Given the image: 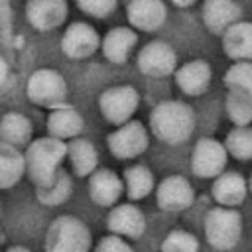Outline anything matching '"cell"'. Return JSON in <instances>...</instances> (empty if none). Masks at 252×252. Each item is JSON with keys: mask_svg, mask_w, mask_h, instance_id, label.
<instances>
[{"mask_svg": "<svg viewBox=\"0 0 252 252\" xmlns=\"http://www.w3.org/2000/svg\"><path fill=\"white\" fill-rule=\"evenodd\" d=\"M140 104V94L132 85H116L98 96V108L106 122L120 126L132 120L136 108Z\"/></svg>", "mask_w": 252, "mask_h": 252, "instance_id": "obj_6", "label": "cell"}, {"mask_svg": "<svg viewBox=\"0 0 252 252\" xmlns=\"http://www.w3.org/2000/svg\"><path fill=\"white\" fill-rule=\"evenodd\" d=\"M26 94L28 98L43 108H57L65 104L67 98V83L65 77L55 69H35L26 83Z\"/></svg>", "mask_w": 252, "mask_h": 252, "instance_id": "obj_5", "label": "cell"}, {"mask_svg": "<svg viewBox=\"0 0 252 252\" xmlns=\"http://www.w3.org/2000/svg\"><path fill=\"white\" fill-rule=\"evenodd\" d=\"M222 51L232 61H252V22L238 20L220 35Z\"/></svg>", "mask_w": 252, "mask_h": 252, "instance_id": "obj_19", "label": "cell"}, {"mask_svg": "<svg viewBox=\"0 0 252 252\" xmlns=\"http://www.w3.org/2000/svg\"><path fill=\"white\" fill-rule=\"evenodd\" d=\"M195 128L193 108L181 100H163L150 112V130L163 144H183Z\"/></svg>", "mask_w": 252, "mask_h": 252, "instance_id": "obj_1", "label": "cell"}, {"mask_svg": "<svg viewBox=\"0 0 252 252\" xmlns=\"http://www.w3.org/2000/svg\"><path fill=\"white\" fill-rule=\"evenodd\" d=\"M228 152L215 138H201L191 154V169L197 177H217L224 171Z\"/></svg>", "mask_w": 252, "mask_h": 252, "instance_id": "obj_9", "label": "cell"}, {"mask_svg": "<svg viewBox=\"0 0 252 252\" xmlns=\"http://www.w3.org/2000/svg\"><path fill=\"white\" fill-rule=\"evenodd\" d=\"M89 248L91 230L77 217L61 215L49 224L45 232V252H89Z\"/></svg>", "mask_w": 252, "mask_h": 252, "instance_id": "obj_3", "label": "cell"}, {"mask_svg": "<svg viewBox=\"0 0 252 252\" xmlns=\"http://www.w3.org/2000/svg\"><path fill=\"white\" fill-rule=\"evenodd\" d=\"M26 173V159L20 148L0 142V189H12Z\"/></svg>", "mask_w": 252, "mask_h": 252, "instance_id": "obj_23", "label": "cell"}, {"mask_svg": "<svg viewBox=\"0 0 252 252\" xmlns=\"http://www.w3.org/2000/svg\"><path fill=\"white\" fill-rule=\"evenodd\" d=\"M0 252H2V250H0Z\"/></svg>", "mask_w": 252, "mask_h": 252, "instance_id": "obj_38", "label": "cell"}, {"mask_svg": "<svg viewBox=\"0 0 252 252\" xmlns=\"http://www.w3.org/2000/svg\"><path fill=\"white\" fill-rule=\"evenodd\" d=\"M77 8L91 16V18H98V20H104L106 16H110L116 6H118V0H75Z\"/></svg>", "mask_w": 252, "mask_h": 252, "instance_id": "obj_31", "label": "cell"}, {"mask_svg": "<svg viewBox=\"0 0 252 252\" xmlns=\"http://www.w3.org/2000/svg\"><path fill=\"white\" fill-rule=\"evenodd\" d=\"M85 120L83 116L69 104H61L51 108L47 116V134L59 140H73L83 132Z\"/></svg>", "mask_w": 252, "mask_h": 252, "instance_id": "obj_20", "label": "cell"}, {"mask_svg": "<svg viewBox=\"0 0 252 252\" xmlns=\"http://www.w3.org/2000/svg\"><path fill=\"white\" fill-rule=\"evenodd\" d=\"M161 252H199V242L187 230H171L161 242Z\"/></svg>", "mask_w": 252, "mask_h": 252, "instance_id": "obj_30", "label": "cell"}, {"mask_svg": "<svg viewBox=\"0 0 252 252\" xmlns=\"http://www.w3.org/2000/svg\"><path fill=\"white\" fill-rule=\"evenodd\" d=\"M32 120L22 112H6L0 118V142L24 150L32 142Z\"/></svg>", "mask_w": 252, "mask_h": 252, "instance_id": "obj_22", "label": "cell"}, {"mask_svg": "<svg viewBox=\"0 0 252 252\" xmlns=\"http://www.w3.org/2000/svg\"><path fill=\"white\" fill-rule=\"evenodd\" d=\"M224 148L228 156L240 161L252 159V126H234L224 138Z\"/></svg>", "mask_w": 252, "mask_h": 252, "instance_id": "obj_27", "label": "cell"}, {"mask_svg": "<svg viewBox=\"0 0 252 252\" xmlns=\"http://www.w3.org/2000/svg\"><path fill=\"white\" fill-rule=\"evenodd\" d=\"M248 189L252 191V175H250V181H248Z\"/></svg>", "mask_w": 252, "mask_h": 252, "instance_id": "obj_36", "label": "cell"}, {"mask_svg": "<svg viewBox=\"0 0 252 252\" xmlns=\"http://www.w3.org/2000/svg\"><path fill=\"white\" fill-rule=\"evenodd\" d=\"M6 79H8V63H6V59L0 55V87L6 83Z\"/></svg>", "mask_w": 252, "mask_h": 252, "instance_id": "obj_33", "label": "cell"}, {"mask_svg": "<svg viewBox=\"0 0 252 252\" xmlns=\"http://www.w3.org/2000/svg\"><path fill=\"white\" fill-rule=\"evenodd\" d=\"M136 43H138V33L132 26H116L108 30L104 37H100V51L106 61L114 65H122L130 57Z\"/></svg>", "mask_w": 252, "mask_h": 252, "instance_id": "obj_16", "label": "cell"}, {"mask_svg": "<svg viewBox=\"0 0 252 252\" xmlns=\"http://www.w3.org/2000/svg\"><path fill=\"white\" fill-rule=\"evenodd\" d=\"M71 189H73L71 177L67 175V171L59 167L47 181L35 185V199L45 207H55L67 201V197L71 195Z\"/></svg>", "mask_w": 252, "mask_h": 252, "instance_id": "obj_25", "label": "cell"}, {"mask_svg": "<svg viewBox=\"0 0 252 252\" xmlns=\"http://www.w3.org/2000/svg\"><path fill=\"white\" fill-rule=\"evenodd\" d=\"M67 158L71 161L73 171L79 177H89L98 163V152L96 148L85 140V138H73L71 142H67Z\"/></svg>", "mask_w": 252, "mask_h": 252, "instance_id": "obj_24", "label": "cell"}, {"mask_svg": "<svg viewBox=\"0 0 252 252\" xmlns=\"http://www.w3.org/2000/svg\"><path fill=\"white\" fill-rule=\"evenodd\" d=\"M173 79L179 91L187 96H201L211 87L213 69L207 59H191L175 69Z\"/></svg>", "mask_w": 252, "mask_h": 252, "instance_id": "obj_13", "label": "cell"}, {"mask_svg": "<svg viewBox=\"0 0 252 252\" xmlns=\"http://www.w3.org/2000/svg\"><path fill=\"white\" fill-rule=\"evenodd\" d=\"M4 252H32L30 248H26V246H10L8 250H4Z\"/></svg>", "mask_w": 252, "mask_h": 252, "instance_id": "obj_35", "label": "cell"}, {"mask_svg": "<svg viewBox=\"0 0 252 252\" xmlns=\"http://www.w3.org/2000/svg\"><path fill=\"white\" fill-rule=\"evenodd\" d=\"M138 71L148 77H167L173 75L177 69V53L175 49L161 39L148 41L136 57Z\"/></svg>", "mask_w": 252, "mask_h": 252, "instance_id": "obj_8", "label": "cell"}, {"mask_svg": "<svg viewBox=\"0 0 252 252\" xmlns=\"http://www.w3.org/2000/svg\"><path fill=\"white\" fill-rule=\"evenodd\" d=\"M106 144H108V150L114 158L132 159V158H138L140 154H144L148 150L150 136H148V130L142 122L128 120L106 136Z\"/></svg>", "mask_w": 252, "mask_h": 252, "instance_id": "obj_7", "label": "cell"}, {"mask_svg": "<svg viewBox=\"0 0 252 252\" xmlns=\"http://www.w3.org/2000/svg\"><path fill=\"white\" fill-rule=\"evenodd\" d=\"M173 6H177V8H191V6H195L199 0H169Z\"/></svg>", "mask_w": 252, "mask_h": 252, "instance_id": "obj_34", "label": "cell"}, {"mask_svg": "<svg viewBox=\"0 0 252 252\" xmlns=\"http://www.w3.org/2000/svg\"><path fill=\"white\" fill-rule=\"evenodd\" d=\"M124 191V181L110 169H94L89 175V197L98 207L114 205Z\"/></svg>", "mask_w": 252, "mask_h": 252, "instance_id": "obj_18", "label": "cell"}, {"mask_svg": "<svg viewBox=\"0 0 252 252\" xmlns=\"http://www.w3.org/2000/svg\"><path fill=\"white\" fill-rule=\"evenodd\" d=\"M124 189L132 201H140L154 191V175L146 165H132L124 171Z\"/></svg>", "mask_w": 252, "mask_h": 252, "instance_id": "obj_26", "label": "cell"}, {"mask_svg": "<svg viewBox=\"0 0 252 252\" xmlns=\"http://www.w3.org/2000/svg\"><path fill=\"white\" fill-rule=\"evenodd\" d=\"M67 158V142L59 140L55 136H43L37 140H32L24 148V159H26V175L33 181V185H39L47 181L63 163Z\"/></svg>", "mask_w": 252, "mask_h": 252, "instance_id": "obj_2", "label": "cell"}, {"mask_svg": "<svg viewBox=\"0 0 252 252\" xmlns=\"http://www.w3.org/2000/svg\"><path fill=\"white\" fill-rule=\"evenodd\" d=\"M128 24L136 32H158L167 20V6L163 0H130L126 6Z\"/></svg>", "mask_w": 252, "mask_h": 252, "instance_id": "obj_12", "label": "cell"}, {"mask_svg": "<svg viewBox=\"0 0 252 252\" xmlns=\"http://www.w3.org/2000/svg\"><path fill=\"white\" fill-rule=\"evenodd\" d=\"M67 0H28L26 20L37 32H51L67 20Z\"/></svg>", "mask_w": 252, "mask_h": 252, "instance_id": "obj_11", "label": "cell"}, {"mask_svg": "<svg viewBox=\"0 0 252 252\" xmlns=\"http://www.w3.org/2000/svg\"><path fill=\"white\" fill-rule=\"evenodd\" d=\"M226 116L234 126H246L252 122V96L240 91H228L224 100Z\"/></svg>", "mask_w": 252, "mask_h": 252, "instance_id": "obj_28", "label": "cell"}, {"mask_svg": "<svg viewBox=\"0 0 252 252\" xmlns=\"http://www.w3.org/2000/svg\"><path fill=\"white\" fill-rule=\"evenodd\" d=\"M106 226L110 232L126 238H138L146 230V217L136 205H116L106 217Z\"/></svg>", "mask_w": 252, "mask_h": 252, "instance_id": "obj_17", "label": "cell"}, {"mask_svg": "<svg viewBox=\"0 0 252 252\" xmlns=\"http://www.w3.org/2000/svg\"><path fill=\"white\" fill-rule=\"evenodd\" d=\"M242 232V217L236 207H215L205 217V236L213 248L228 250L236 246Z\"/></svg>", "mask_w": 252, "mask_h": 252, "instance_id": "obj_4", "label": "cell"}, {"mask_svg": "<svg viewBox=\"0 0 252 252\" xmlns=\"http://www.w3.org/2000/svg\"><path fill=\"white\" fill-rule=\"evenodd\" d=\"M0 215H2V207H0Z\"/></svg>", "mask_w": 252, "mask_h": 252, "instance_id": "obj_37", "label": "cell"}, {"mask_svg": "<svg viewBox=\"0 0 252 252\" xmlns=\"http://www.w3.org/2000/svg\"><path fill=\"white\" fill-rule=\"evenodd\" d=\"M248 193L246 179L236 171H226L215 177L213 183V197L222 207H236L244 201Z\"/></svg>", "mask_w": 252, "mask_h": 252, "instance_id": "obj_21", "label": "cell"}, {"mask_svg": "<svg viewBox=\"0 0 252 252\" xmlns=\"http://www.w3.org/2000/svg\"><path fill=\"white\" fill-rule=\"evenodd\" d=\"M100 49L98 32L87 22H73L61 35V51L69 59H87Z\"/></svg>", "mask_w": 252, "mask_h": 252, "instance_id": "obj_10", "label": "cell"}, {"mask_svg": "<svg viewBox=\"0 0 252 252\" xmlns=\"http://www.w3.org/2000/svg\"><path fill=\"white\" fill-rule=\"evenodd\" d=\"M228 91H240L252 96V61H234L224 73Z\"/></svg>", "mask_w": 252, "mask_h": 252, "instance_id": "obj_29", "label": "cell"}, {"mask_svg": "<svg viewBox=\"0 0 252 252\" xmlns=\"http://www.w3.org/2000/svg\"><path fill=\"white\" fill-rule=\"evenodd\" d=\"M156 199H158L159 209H163L167 213H179V211L191 207L195 193H193L189 179H185L181 175H169L158 185Z\"/></svg>", "mask_w": 252, "mask_h": 252, "instance_id": "obj_14", "label": "cell"}, {"mask_svg": "<svg viewBox=\"0 0 252 252\" xmlns=\"http://www.w3.org/2000/svg\"><path fill=\"white\" fill-rule=\"evenodd\" d=\"M242 16V8L236 0H205L201 6L203 26L213 35H222Z\"/></svg>", "mask_w": 252, "mask_h": 252, "instance_id": "obj_15", "label": "cell"}, {"mask_svg": "<svg viewBox=\"0 0 252 252\" xmlns=\"http://www.w3.org/2000/svg\"><path fill=\"white\" fill-rule=\"evenodd\" d=\"M94 252H134L132 246L124 240V236H118V234H108L104 238L98 240Z\"/></svg>", "mask_w": 252, "mask_h": 252, "instance_id": "obj_32", "label": "cell"}]
</instances>
